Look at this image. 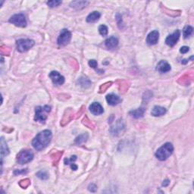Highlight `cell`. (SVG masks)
I'll return each mask as SVG.
<instances>
[{"label":"cell","mask_w":194,"mask_h":194,"mask_svg":"<svg viewBox=\"0 0 194 194\" xmlns=\"http://www.w3.org/2000/svg\"><path fill=\"white\" fill-rule=\"evenodd\" d=\"M9 22L19 27H25L27 26V20L23 14H16L10 17Z\"/></svg>","instance_id":"obj_6"},{"label":"cell","mask_w":194,"mask_h":194,"mask_svg":"<svg viewBox=\"0 0 194 194\" xmlns=\"http://www.w3.org/2000/svg\"><path fill=\"white\" fill-rule=\"evenodd\" d=\"M99 32L102 36H106L108 34V27L106 25H100L99 27Z\"/></svg>","instance_id":"obj_25"},{"label":"cell","mask_w":194,"mask_h":194,"mask_svg":"<svg viewBox=\"0 0 194 194\" xmlns=\"http://www.w3.org/2000/svg\"><path fill=\"white\" fill-rule=\"evenodd\" d=\"M101 15L99 12H92V13H90L88 16L87 17V21L88 23H92V22L97 21L99 19Z\"/></svg>","instance_id":"obj_18"},{"label":"cell","mask_w":194,"mask_h":194,"mask_svg":"<svg viewBox=\"0 0 194 194\" xmlns=\"http://www.w3.org/2000/svg\"><path fill=\"white\" fill-rule=\"evenodd\" d=\"M166 113V109L164 107H162V106H156L152 109L151 111V115L155 117H159L162 116Z\"/></svg>","instance_id":"obj_15"},{"label":"cell","mask_w":194,"mask_h":194,"mask_svg":"<svg viewBox=\"0 0 194 194\" xmlns=\"http://www.w3.org/2000/svg\"><path fill=\"white\" fill-rule=\"evenodd\" d=\"M189 52V47L188 46H182L180 49V52L182 54H185Z\"/></svg>","instance_id":"obj_30"},{"label":"cell","mask_w":194,"mask_h":194,"mask_svg":"<svg viewBox=\"0 0 194 194\" xmlns=\"http://www.w3.org/2000/svg\"><path fill=\"white\" fill-rule=\"evenodd\" d=\"M174 152V146L170 143H166L157 149L155 157L160 161H165L172 155Z\"/></svg>","instance_id":"obj_2"},{"label":"cell","mask_w":194,"mask_h":194,"mask_svg":"<svg viewBox=\"0 0 194 194\" xmlns=\"http://www.w3.org/2000/svg\"><path fill=\"white\" fill-rule=\"evenodd\" d=\"M61 4H62V1H57V0H55V1H50L47 2V5H48L50 8L57 7Z\"/></svg>","instance_id":"obj_26"},{"label":"cell","mask_w":194,"mask_h":194,"mask_svg":"<svg viewBox=\"0 0 194 194\" xmlns=\"http://www.w3.org/2000/svg\"><path fill=\"white\" fill-rule=\"evenodd\" d=\"M71 169H72V170H74V171L78 170V166H77L74 163H71Z\"/></svg>","instance_id":"obj_33"},{"label":"cell","mask_w":194,"mask_h":194,"mask_svg":"<svg viewBox=\"0 0 194 194\" xmlns=\"http://www.w3.org/2000/svg\"><path fill=\"white\" fill-rule=\"evenodd\" d=\"M170 183V181H168V180H165V181H163V183H162V186L163 187H167L168 185Z\"/></svg>","instance_id":"obj_34"},{"label":"cell","mask_w":194,"mask_h":194,"mask_svg":"<svg viewBox=\"0 0 194 194\" xmlns=\"http://www.w3.org/2000/svg\"><path fill=\"white\" fill-rule=\"evenodd\" d=\"M87 139H88V135H87V134H80V135L78 136V137L75 139L74 143L75 144L77 145H81L82 143H85Z\"/></svg>","instance_id":"obj_21"},{"label":"cell","mask_w":194,"mask_h":194,"mask_svg":"<svg viewBox=\"0 0 194 194\" xmlns=\"http://www.w3.org/2000/svg\"><path fill=\"white\" fill-rule=\"evenodd\" d=\"M34 155L31 150H22L17 155V163L21 164V165H24V164L31 162L34 159Z\"/></svg>","instance_id":"obj_4"},{"label":"cell","mask_w":194,"mask_h":194,"mask_svg":"<svg viewBox=\"0 0 194 194\" xmlns=\"http://www.w3.org/2000/svg\"><path fill=\"white\" fill-rule=\"evenodd\" d=\"M71 39V33L70 32L69 30L63 29L61 31L60 34H59V37H58V44L59 46H66L69 44L70 40Z\"/></svg>","instance_id":"obj_7"},{"label":"cell","mask_w":194,"mask_h":194,"mask_svg":"<svg viewBox=\"0 0 194 194\" xmlns=\"http://www.w3.org/2000/svg\"><path fill=\"white\" fill-rule=\"evenodd\" d=\"M35 43L34 40L31 39H20L17 40L16 46L17 51L20 52H27L30 49L34 46Z\"/></svg>","instance_id":"obj_5"},{"label":"cell","mask_w":194,"mask_h":194,"mask_svg":"<svg viewBox=\"0 0 194 194\" xmlns=\"http://www.w3.org/2000/svg\"><path fill=\"white\" fill-rule=\"evenodd\" d=\"M88 4L89 2L87 1H74L71 2V6L77 10H80L85 8Z\"/></svg>","instance_id":"obj_17"},{"label":"cell","mask_w":194,"mask_h":194,"mask_svg":"<svg viewBox=\"0 0 194 194\" xmlns=\"http://www.w3.org/2000/svg\"><path fill=\"white\" fill-rule=\"evenodd\" d=\"M90 111H91L92 114L95 115H102L104 112L103 107L99 102H92L90 106Z\"/></svg>","instance_id":"obj_12"},{"label":"cell","mask_w":194,"mask_h":194,"mask_svg":"<svg viewBox=\"0 0 194 194\" xmlns=\"http://www.w3.org/2000/svg\"><path fill=\"white\" fill-rule=\"evenodd\" d=\"M193 32V28L191 26H186V27L183 28V35L184 38H187L189 36H190Z\"/></svg>","instance_id":"obj_23"},{"label":"cell","mask_w":194,"mask_h":194,"mask_svg":"<svg viewBox=\"0 0 194 194\" xmlns=\"http://www.w3.org/2000/svg\"><path fill=\"white\" fill-rule=\"evenodd\" d=\"M89 65L90 66V67L92 68V69H97V66H98V63L96 60H94V59H92V60H90L88 62Z\"/></svg>","instance_id":"obj_28"},{"label":"cell","mask_w":194,"mask_h":194,"mask_svg":"<svg viewBox=\"0 0 194 194\" xmlns=\"http://www.w3.org/2000/svg\"><path fill=\"white\" fill-rule=\"evenodd\" d=\"M145 113V109L144 108H139V109H134L130 111L129 112L130 116H132L133 118H142L144 115Z\"/></svg>","instance_id":"obj_16"},{"label":"cell","mask_w":194,"mask_h":194,"mask_svg":"<svg viewBox=\"0 0 194 194\" xmlns=\"http://www.w3.org/2000/svg\"><path fill=\"white\" fill-rule=\"evenodd\" d=\"M78 83L79 84L80 87H82L83 88H88L91 86L92 83L88 78H85V77H81L78 80Z\"/></svg>","instance_id":"obj_20"},{"label":"cell","mask_w":194,"mask_h":194,"mask_svg":"<svg viewBox=\"0 0 194 194\" xmlns=\"http://www.w3.org/2000/svg\"><path fill=\"white\" fill-rule=\"evenodd\" d=\"M106 101H107L108 104L110 106H117L118 104L121 102V99L118 97V96L115 95V94L111 93L106 96Z\"/></svg>","instance_id":"obj_13"},{"label":"cell","mask_w":194,"mask_h":194,"mask_svg":"<svg viewBox=\"0 0 194 194\" xmlns=\"http://www.w3.org/2000/svg\"><path fill=\"white\" fill-rule=\"evenodd\" d=\"M27 181H28V179H26V180H24V181H21L20 183H24V185H22V186H21L22 187H23V188H26V187H27L28 186V185L30 184V181H28V182H27V183H26Z\"/></svg>","instance_id":"obj_32"},{"label":"cell","mask_w":194,"mask_h":194,"mask_svg":"<svg viewBox=\"0 0 194 194\" xmlns=\"http://www.w3.org/2000/svg\"><path fill=\"white\" fill-rule=\"evenodd\" d=\"M171 65L165 60H161L156 66V70L160 73H166L171 71Z\"/></svg>","instance_id":"obj_11"},{"label":"cell","mask_w":194,"mask_h":194,"mask_svg":"<svg viewBox=\"0 0 194 194\" xmlns=\"http://www.w3.org/2000/svg\"><path fill=\"white\" fill-rule=\"evenodd\" d=\"M27 169H22V170H15L14 171V174L17 175V174H26L27 173Z\"/></svg>","instance_id":"obj_29"},{"label":"cell","mask_w":194,"mask_h":194,"mask_svg":"<svg viewBox=\"0 0 194 194\" xmlns=\"http://www.w3.org/2000/svg\"><path fill=\"white\" fill-rule=\"evenodd\" d=\"M105 45H106V48L109 49V50H112V49L116 48L118 45V40L115 36H111V37L108 38L107 40L105 41Z\"/></svg>","instance_id":"obj_14"},{"label":"cell","mask_w":194,"mask_h":194,"mask_svg":"<svg viewBox=\"0 0 194 194\" xmlns=\"http://www.w3.org/2000/svg\"><path fill=\"white\" fill-rule=\"evenodd\" d=\"M76 160L77 156L76 155H73V156L71 157L70 159H64V164H65V165H71V163H73V162Z\"/></svg>","instance_id":"obj_27"},{"label":"cell","mask_w":194,"mask_h":194,"mask_svg":"<svg viewBox=\"0 0 194 194\" xmlns=\"http://www.w3.org/2000/svg\"><path fill=\"white\" fill-rule=\"evenodd\" d=\"M52 137V132L49 130H45L40 132L32 141V146L35 149L40 151L45 149L51 142Z\"/></svg>","instance_id":"obj_1"},{"label":"cell","mask_w":194,"mask_h":194,"mask_svg":"<svg viewBox=\"0 0 194 194\" xmlns=\"http://www.w3.org/2000/svg\"><path fill=\"white\" fill-rule=\"evenodd\" d=\"M9 154V149H8V146L6 143L5 142L4 138L1 137V156L2 159L4 156H6Z\"/></svg>","instance_id":"obj_19"},{"label":"cell","mask_w":194,"mask_h":194,"mask_svg":"<svg viewBox=\"0 0 194 194\" xmlns=\"http://www.w3.org/2000/svg\"><path fill=\"white\" fill-rule=\"evenodd\" d=\"M88 188H89V190H90V191H91V192H96L97 190V187L96 186L95 184H93V183L90 184V186L88 187Z\"/></svg>","instance_id":"obj_31"},{"label":"cell","mask_w":194,"mask_h":194,"mask_svg":"<svg viewBox=\"0 0 194 194\" xmlns=\"http://www.w3.org/2000/svg\"><path fill=\"white\" fill-rule=\"evenodd\" d=\"M123 127H124V125H123V123H122V121H118V122H117V124H116V126H115V127H111V132L115 135L116 134H118V132H120Z\"/></svg>","instance_id":"obj_22"},{"label":"cell","mask_w":194,"mask_h":194,"mask_svg":"<svg viewBox=\"0 0 194 194\" xmlns=\"http://www.w3.org/2000/svg\"><path fill=\"white\" fill-rule=\"evenodd\" d=\"M49 76H50V79L52 80V83L55 85H62L64 83V78L62 74H59L58 71H52Z\"/></svg>","instance_id":"obj_9"},{"label":"cell","mask_w":194,"mask_h":194,"mask_svg":"<svg viewBox=\"0 0 194 194\" xmlns=\"http://www.w3.org/2000/svg\"><path fill=\"white\" fill-rule=\"evenodd\" d=\"M159 33L158 31H153L147 35L146 43L148 45H155L159 42Z\"/></svg>","instance_id":"obj_10"},{"label":"cell","mask_w":194,"mask_h":194,"mask_svg":"<svg viewBox=\"0 0 194 194\" xmlns=\"http://www.w3.org/2000/svg\"><path fill=\"white\" fill-rule=\"evenodd\" d=\"M36 176L41 180H46L49 178V174L46 171H40L36 174Z\"/></svg>","instance_id":"obj_24"},{"label":"cell","mask_w":194,"mask_h":194,"mask_svg":"<svg viewBox=\"0 0 194 194\" xmlns=\"http://www.w3.org/2000/svg\"><path fill=\"white\" fill-rule=\"evenodd\" d=\"M51 111V107L49 106H45L43 107L42 106H37L35 109V117L34 120L36 121H39L40 123L44 124L46 120L47 119L48 114Z\"/></svg>","instance_id":"obj_3"},{"label":"cell","mask_w":194,"mask_h":194,"mask_svg":"<svg viewBox=\"0 0 194 194\" xmlns=\"http://www.w3.org/2000/svg\"><path fill=\"white\" fill-rule=\"evenodd\" d=\"M180 36H181V31L179 30H177L172 34H170L169 36H168V37L165 40L166 44L170 47H173L177 43Z\"/></svg>","instance_id":"obj_8"}]
</instances>
